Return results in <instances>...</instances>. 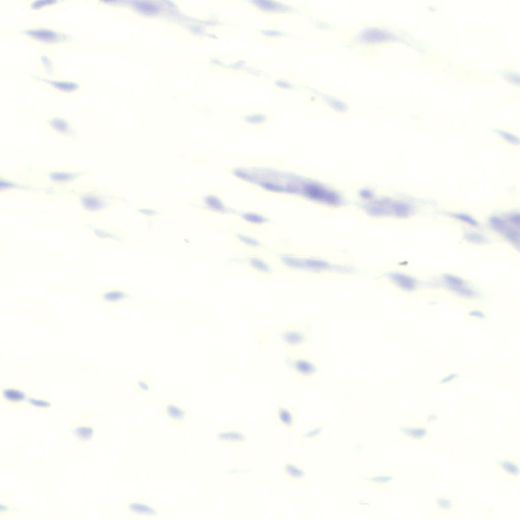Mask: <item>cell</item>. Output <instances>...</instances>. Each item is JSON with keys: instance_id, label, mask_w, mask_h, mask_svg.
Returning <instances> with one entry per match:
<instances>
[{"instance_id": "cell-37", "label": "cell", "mask_w": 520, "mask_h": 520, "mask_svg": "<svg viewBox=\"0 0 520 520\" xmlns=\"http://www.w3.org/2000/svg\"><path fill=\"white\" fill-rule=\"evenodd\" d=\"M264 120H265V117L263 116L259 115L249 116L246 119V120L248 122L254 124L261 123Z\"/></svg>"}, {"instance_id": "cell-14", "label": "cell", "mask_w": 520, "mask_h": 520, "mask_svg": "<svg viewBox=\"0 0 520 520\" xmlns=\"http://www.w3.org/2000/svg\"><path fill=\"white\" fill-rule=\"evenodd\" d=\"M130 299L129 292L126 289L113 284H105L99 290L98 303L111 310L127 303Z\"/></svg>"}, {"instance_id": "cell-8", "label": "cell", "mask_w": 520, "mask_h": 520, "mask_svg": "<svg viewBox=\"0 0 520 520\" xmlns=\"http://www.w3.org/2000/svg\"><path fill=\"white\" fill-rule=\"evenodd\" d=\"M32 194L42 195L41 189L35 180L27 174H20L17 176L6 171L0 172V196L7 197L15 194Z\"/></svg>"}, {"instance_id": "cell-6", "label": "cell", "mask_w": 520, "mask_h": 520, "mask_svg": "<svg viewBox=\"0 0 520 520\" xmlns=\"http://www.w3.org/2000/svg\"><path fill=\"white\" fill-rule=\"evenodd\" d=\"M396 437L406 443L428 448L435 442L436 433L432 426L420 418L412 422H397L395 425Z\"/></svg>"}, {"instance_id": "cell-26", "label": "cell", "mask_w": 520, "mask_h": 520, "mask_svg": "<svg viewBox=\"0 0 520 520\" xmlns=\"http://www.w3.org/2000/svg\"><path fill=\"white\" fill-rule=\"evenodd\" d=\"M66 2L60 0H30L26 4L32 11L40 12L60 8Z\"/></svg>"}, {"instance_id": "cell-3", "label": "cell", "mask_w": 520, "mask_h": 520, "mask_svg": "<svg viewBox=\"0 0 520 520\" xmlns=\"http://www.w3.org/2000/svg\"><path fill=\"white\" fill-rule=\"evenodd\" d=\"M283 363L295 383L315 384L322 379L320 359L308 349H284Z\"/></svg>"}, {"instance_id": "cell-16", "label": "cell", "mask_w": 520, "mask_h": 520, "mask_svg": "<svg viewBox=\"0 0 520 520\" xmlns=\"http://www.w3.org/2000/svg\"><path fill=\"white\" fill-rule=\"evenodd\" d=\"M279 469L280 477L290 483L306 482L310 477V471L298 459L283 461Z\"/></svg>"}, {"instance_id": "cell-27", "label": "cell", "mask_w": 520, "mask_h": 520, "mask_svg": "<svg viewBox=\"0 0 520 520\" xmlns=\"http://www.w3.org/2000/svg\"><path fill=\"white\" fill-rule=\"evenodd\" d=\"M326 434V429L323 424L313 425L306 429L301 430L299 433L300 439L305 442H313L323 437Z\"/></svg>"}, {"instance_id": "cell-11", "label": "cell", "mask_w": 520, "mask_h": 520, "mask_svg": "<svg viewBox=\"0 0 520 520\" xmlns=\"http://www.w3.org/2000/svg\"><path fill=\"white\" fill-rule=\"evenodd\" d=\"M125 509L129 517L137 519H156L162 514V511L147 498H131L125 504Z\"/></svg>"}, {"instance_id": "cell-19", "label": "cell", "mask_w": 520, "mask_h": 520, "mask_svg": "<svg viewBox=\"0 0 520 520\" xmlns=\"http://www.w3.org/2000/svg\"><path fill=\"white\" fill-rule=\"evenodd\" d=\"M368 212L374 215L393 214L399 217H407L412 213L408 205L389 200L375 201L368 205Z\"/></svg>"}, {"instance_id": "cell-9", "label": "cell", "mask_w": 520, "mask_h": 520, "mask_svg": "<svg viewBox=\"0 0 520 520\" xmlns=\"http://www.w3.org/2000/svg\"><path fill=\"white\" fill-rule=\"evenodd\" d=\"M29 76L37 84L62 96L75 95L80 92L83 86L80 81L71 77H47L32 73Z\"/></svg>"}, {"instance_id": "cell-31", "label": "cell", "mask_w": 520, "mask_h": 520, "mask_svg": "<svg viewBox=\"0 0 520 520\" xmlns=\"http://www.w3.org/2000/svg\"><path fill=\"white\" fill-rule=\"evenodd\" d=\"M460 376V374L458 372L454 371L447 372L439 378L437 382L439 385H445L458 380Z\"/></svg>"}, {"instance_id": "cell-12", "label": "cell", "mask_w": 520, "mask_h": 520, "mask_svg": "<svg viewBox=\"0 0 520 520\" xmlns=\"http://www.w3.org/2000/svg\"><path fill=\"white\" fill-rule=\"evenodd\" d=\"M215 441L221 446L234 447L248 443L249 435L245 429L238 425H227L219 428L214 434Z\"/></svg>"}, {"instance_id": "cell-15", "label": "cell", "mask_w": 520, "mask_h": 520, "mask_svg": "<svg viewBox=\"0 0 520 520\" xmlns=\"http://www.w3.org/2000/svg\"><path fill=\"white\" fill-rule=\"evenodd\" d=\"M498 476L505 481H518L520 477V461L518 456L497 455L492 458Z\"/></svg>"}, {"instance_id": "cell-33", "label": "cell", "mask_w": 520, "mask_h": 520, "mask_svg": "<svg viewBox=\"0 0 520 520\" xmlns=\"http://www.w3.org/2000/svg\"><path fill=\"white\" fill-rule=\"evenodd\" d=\"M12 512H15V509L13 507L12 508L9 501L7 500H1L0 515L6 516Z\"/></svg>"}, {"instance_id": "cell-2", "label": "cell", "mask_w": 520, "mask_h": 520, "mask_svg": "<svg viewBox=\"0 0 520 520\" xmlns=\"http://www.w3.org/2000/svg\"><path fill=\"white\" fill-rule=\"evenodd\" d=\"M64 197L76 204L83 219H102L110 211L109 197L101 187L85 184L70 190Z\"/></svg>"}, {"instance_id": "cell-5", "label": "cell", "mask_w": 520, "mask_h": 520, "mask_svg": "<svg viewBox=\"0 0 520 520\" xmlns=\"http://www.w3.org/2000/svg\"><path fill=\"white\" fill-rule=\"evenodd\" d=\"M273 338L284 349L309 350L314 338V328L306 322L286 323L274 332Z\"/></svg>"}, {"instance_id": "cell-25", "label": "cell", "mask_w": 520, "mask_h": 520, "mask_svg": "<svg viewBox=\"0 0 520 520\" xmlns=\"http://www.w3.org/2000/svg\"><path fill=\"white\" fill-rule=\"evenodd\" d=\"M134 389L140 395L146 396L152 390L153 379L148 374H141L130 379Z\"/></svg>"}, {"instance_id": "cell-10", "label": "cell", "mask_w": 520, "mask_h": 520, "mask_svg": "<svg viewBox=\"0 0 520 520\" xmlns=\"http://www.w3.org/2000/svg\"><path fill=\"white\" fill-rule=\"evenodd\" d=\"M159 411L162 418L172 428L185 427L191 419L188 407L179 400L164 401L160 405Z\"/></svg>"}, {"instance_id": "cell-17", "label": "cell", "mask_w": 520, "mask_h": 520, "mask_svg": "<svg viewBox=\"0 0 520 520\" xmlns=\"http://www.w3.org/2000/svg\"><path fill=\"white\" fill-rule=\"evenodd\" d=\"M273 417L277 427L285 431H291L297 425V407L283 402H277L273 408Z\"/></svg>"}, {"instance_id": "cell-1", "label": "cell", "mask_w": 520, "mask_h": 520, "mask_svg": "<svg viewBox=\"0 0 520 520\" xmlns=\"http://www.w3.org/2000/svg\"><path fill=\"white\" fill-rule=\"evenodd\" d=\"M89 174L84 168L69 165L44 167L29 173L38 184L42 195L52 199L64 196L70 190L89 183Z\"/></svg>"}, {"instance_id": "cell-38", "label": "cell", "mask_w": 520, "mask_h": 520, "mask_svg": "<svg viewBox=\"0 0 520 520\" xmlns=\"http://www.w3.org/2000/svg\"><path fill=\"white\" fill-rule=\"evenodd\" d=\"M244 217L246 219L251 220V221L255 220V222H261V221L264 220V218L262 217L255 214H246L244 215Z\"/></svg>"}, {"instance_id": "cell-34", "label": "cell", "mask_w": 520, "mask_h": 520, "mask_svg": "<svg viewBox=\"0 0 520 520\" xmlns=\"http://www.w3.org/2000/svg\"><path fill=\"white\" fill-rule=\"evenodd\" d=\"M468 316L472 319L478 320H484L486 318L485 314L478 310H470L468 313Z\"/></svg>"}, {"instance_id": "cell-24", "label": "cell", "mask_w": 520, "mask_h": 520, "mask_svg": "<svg viewBox=\"0 0 520 520\" xmlns=\"http://www.w3.org/2000/svg\"><path fill=\"white\" fill-rule=\"evenodd\" d=\"M490 224L496 231L502 233L507 240L514 244L519 243V231L516 227L511 226L504 219L493 216L490 219Z\"/></svg>"}, {"instance_id": "cell-23", "label": "cell", "mask_w": 520, "mask_h": 520, "mask_svg": "<svg viewBox=\"0 0 520 520\" xmlns=\"http://www.w3.org/2000/svg\"><path fill=\"white\" fill-rule=\"evenodd\" d=\"M443 281L447 288L459 295L469 298L476 297L477 292L468 286L461 277L446 274L443 276Z\"/></svg>"}, {"instance_id": "cell-28", "label": "cell", "mask_w": 520, "mask_h": 520, "mask_svg": "<svg viewBox=\"0 0 520 520\" xmlns=\"http://www.w3.org/2000/svg\"><path fill=\"white\" fill-rule=\"evenodd\" d=\"M26 405L37 411H45L51 409L54 403L50 399L42 396L28 395Z\"/></svg>"}, {"instance_id": "cell-22", "label": "cell", "mask_w": 520, "mask_h": 520, "mask_svg": "<svg viewBox=\"0 0 520 520\" xmlns=\"http://www.w3.org/2000/svg\"><path fill=\"white\" fill-rule=\"evenodd\" d=\"M54 50L41 49L38 54L37 65L39 73L47 77L57 76V66L54 60Z\"/></svg>"}, {"instance_id": "cell-13", "label": "cell", "mask_w": 520, "mask_h": 520, "mask_svg": "<svg viewBox=\"0 0 520 520\" xmlns=\"http://www.w3.org/2000/svg\"><path fill=\"white\" fill-rule=\"evenodd\" d=\"M69 433L73 439L74 446H81L89 443L97 433L96 424L85 416H79L69 424Z\"/></svg>"}, {"instance_id": "cell-30", "label": "cell", "mask_w": 520, "mask_h": 520, "mask_svg": "<svg viewBox=\"0 0 520 520\" xmlns=\"http://www.w3.org/2000/svg\"><path fill=\"white\" fill-rule=\"evenodd\" d=\"M222 471L229 478H243L250 474L251 468L246 466L233 465L223 468Z\"/></svg>"}, {"instance_id": "cell-29", "label": "cell", "mask_w": 520, "mask_h": 520, "mask_svg": "<svg viewBox=\"0 0 520 520\" xmlns=\"http://www.w3.org/2000/svg\"><path fill=\"white\" fill-rule=\"evenodd\" d=\"M389 277L398 286L406 290H412L417 286V282L413 277L404 274L393 273Z\"/></svg>"}, {"instance_id": "cell-32", "label": "cell", "mask_w": 520, "mask_h": 520, "mask_svg": "<svg viewBox=\"0 0 520 520\" xmlns=\"http://www.w3.org/2000/svg\"><path fill=\"white\" fill-rule=\"evenodd\" d=\"M465 239L467 241L474 244H484L488 241V239L483 235L472 232L466 233L465 234Z\"/></svg>"}, {"instance_id": "cell-35", "label": "cell", "mask_w": 520, "mask_h": 520, "mask_svg": "<svg viewBox=\"0 0 520 520\" xmlns=\"http://www.w3.org/2000/svg\"><path fill=\"white\" fill-rule=\"evenodd\" d=\"M454 216H456V218H457L458 219H460V220H461L462 221H464V222H466V223H468V224H470V225H471L472 226H478V225H479V224L477 222V221H476L474 219L472 218V217H471L470 216H468L467 215H463V214L462 215L458 214V215H456Z\"/></svg>"}, {"instance_id": "cell-4", "label": "cell", "mask_w": 520, "mask_h": 520, "mask_svg": "<svg viewBox=\"0 0 520 520\" xmlns=\"http://www.w3.org/2000/svg\"><path fill=\"white\" fill-rule=\"evenodd\" d=\"M28 43L41 49L54 50L75 40L72 32L48 25L23 26L17 30Z\"/></svg>"}, {"instance_id": "cell-7", "label": "cell", "mask_w": 520, "mask_h": 520, "mask_svg": "<svg viewBox=\"0 0 520 520\" xmlns=\"http://www.w3.org/2000/svg\"><path fill=\"white\" fill-rule=\"evenodd\" d=\"M45 129L57 140L65 143L77 141L81 137L80 129L64 114L52 113L44 122Z\"/></svg>"}, {"instance_id": "cell-20", "label": "cell", "mask_w": 520, "mask_h": 520, "mask_svg": "<svg viewBox=\"0 0 520 520\" xmlns=\"http://www.w3.org/2000/svg\"><path fill=\"white\" fill-rule=\"evenodd\" d=\"M432 505L443 517L453 516L460 507L458 497L445 492H439L435 494L432 499Z\"/></svg>"}, {"instance_id": "cell-18", "label": "cell", "mask_w": 520, "mask_h": 520, "mask_svg": "<svg viewBox=\"0 0 520 520\" xmlns=\"http://www.w3.org/2000/svg\"><path fill=\"white\" fill-rule=\"evenodd\" d=\"M365 485L378 491H387L398 479V473L393 470L372 472L362 475Z\"/></svg>"}, {"instance_id": "cell-36", "label": "cell", "mask_w": 520, "mask_h": 520, "mask_svg": "<svg viewBox=\"0 0 520 520\" xmlns=\"http://www.w3.org/2000/svg\"><path fill=\"white\" fill-rule=\"evenodd\" d=\"M440 419V416L439 414L436 413H430L427 414L424 419H422L426 424L432 426L433 424L438 421Z\"/></svg>"}, {"instance_id": "cell-21", "label": "cell", "mask_w": 520, "mask_h": 520, "mask_svg": "<svg viewBox=\"0 0 520 520\" xmlns=\"http://www.w3.org/2000/svg\"><path fill=\"white\" fill-rule=\"evenodd\" d=\"M1 396L5 403L12 407L26 405L28 395L19 385L9 384L1 389Z\"/></svg>"}]
</instances>
